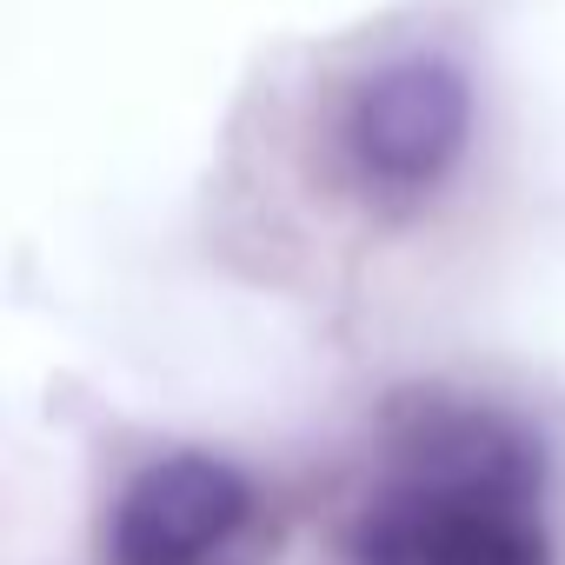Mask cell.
Returning <instances> with one entry per match:
<instances>
[{
  "label": "cell",
  "mask_w": 565,
  "mask_h": 565,
  "mask_svg": "<svg viewBox=\"0 0 565 565\" xmlns=\"http://www.w3.org/2000/svg\"><path fill=\"white\" fill-rule=\"evenodd\" d=\"M259 486L226 452H153L107 505L100 565H253Z\"/></svg>",
  "instance_id": "3"
},
{
  "label": "cell",
  "mask_w": 565,
  "mask_h": 565,
  "mask_svg": "<svg viewBox=\"0 0 565 565\" xmlns=\"http://www.w3.org/2000/svg\"><path fill=\"white\" fill-rule=\"evenodd\" d=\"M552 452L499 399L413 393L386 419V459L347 525L353 565H552Z\"/></svg>",
  "instance_id": "1"
},
{
  "label": "cell",
  "mask_w": 565,
  "mask_h": 565,
  "mask_svg": "<svg viewBox=\"0 0 565 565\" xmlns=\"http://www.w3.org/2000/svg\"><path fill=\"white\" fill-rule=\"evenodd\" d=\"M472 81L446 54H399L373 67L340 107V167L380 213L426 206L472 147Z\"/></svg>",
  "instance_id": "2"
}]
</instances>
